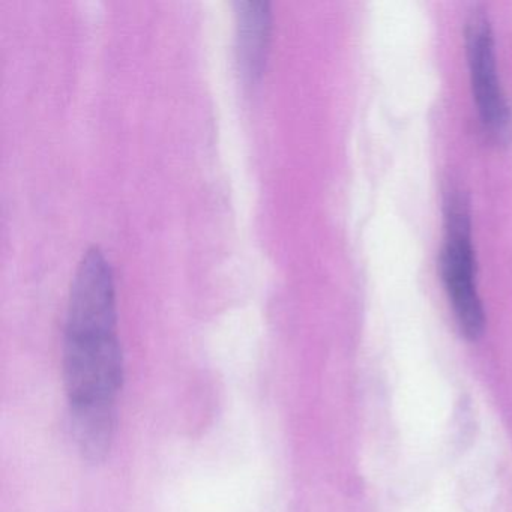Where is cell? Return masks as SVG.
I'll return each instance as SVG.
<instances>
[{
    "label": "cell",
    "mask_w": 512,
    "mask_h": 512,
    "mask_svg": "<svg viewBox=\"0 0 512 512\" xmlns=\"http://www.w3.org/2000/svg\"><path fill=\"white\" fill-rule=\"evenodd\" d=\"M440 275L461 332L469 340H478L484 332L485 314L476 283L469 202L460 190L449 191L445 200Z\"/></svg>",
    "instance_id": "6da1fadb"
},
{
    "label": "cell",
    "mask_w": 512,
    "mask_h": 512,
    "mask_svg": "<svg viewBox=\"0 0 512 512\" xmlns=\"http://www.w3.org/2000/svg\"><path fill=\"white\" fill-rule=\"evenodd\" d=\"M64 379L71 412L115 409L124 380L118 334L65 335Z\"/></svg>",
    "instance_id": "7a4b0ae2"
},
{
    "label": "cell",
    "mask_w": 512,
    "mask_h": 512,
    "mask_svg": "<svg viewBox=\"0 0 512 512\" xmlns=\"http://www.w3.org/2000/svg\"><path fill=\"white\" fill-rule=\"evenodd\" d=\"M464 35L470 86L482 133L494 145H506L512 136V112L500 85L493 28L484 8H472Z\"/></svg>",
    "instance_id": "3957f363"
},
{
    "label": "cell",
    "mask_w": 512,
    "mask_h": 512,
    "mask_svg": "<svg viewBox=\"0 0 512 512\" xmlns=\"http://www.w3.org/2000/svg\"><path fill=\"white\" fill-rule=\"evenodd\" d=\"M115 278L100 248L83 254L71 283L65 335L118 334Z\"/></svg>",
    "instance_id": "277c9868"
},
{
    "label": "cell",
    "mask_w": 512,
    "mask_h": 512,
    "mask_svg": "<svg viewBox=\"0 0 512 512\" xmlns=\"http://www.w3.org/2000/svg\"><path fill=\"white\" fill-rule=\"evenodd\" d=\"M236 62L247 83L262 79L271 43L272 13L268 2H236Z\"/></svg>",
    "instance_id": "5b68a950"
}]
</instances>
